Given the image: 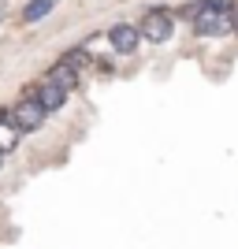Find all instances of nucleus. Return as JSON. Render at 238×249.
<instances>
[{"label": "nucleus", "mask_w": 238, "mask_h": 249, "mask_svg": "<svg viewBox=\"0 0 238 249\" xmlns=\"http://www.w3.org/2000/svg\"><path fill=\"white\" fill-rule=\"evenodd\" d=\"M45 108L37 97H22V101H15L8 108V126L15 130V134H30V130H37V126L45 123Z\"/></svg>", "instance_id": "f257e3e1"}, {"label": "nucleus", "mask_w": 238, "mask_h": 249, "mask_svg": "<svg viewBox=\"0 0 238 249\" xmlns=\"http://www.w3.org/2000/svg\"><path fill=\"white\" fill-rule=\"evenodd\" d=\"M138 30H142V37L145 41H153V45H164L167 37H171V30H175V19H171V11H149V15H145L142 19V26H138Z\"/></svg>", "instance_id": "f03ea898"}, {"label": "nucleus", "mask_w": 238, "mask_h": 249, "mask_svg": "<svg viewBox=\"0 0 238 249\" xmlns=\"http://www.w3.org/2000/svg\"><path fill=\"white\" fill-rule=\"evenodd\" d=\"M138 41H142V30H138L134 22H115L112 30H108V45H112L115 52H134L138 49Z\"/></svg>", "instance_id": "7ed1b4c3"}, {"label": "nucleus", "mask_w": 238, "mask_h": 249, "mask_svg": "<svg viewBox=\"0 0 238 249\" xmlns=\"http://www.w3.org/2000/svg\"><path fill=\"white\" fill-rule=\"evenodd\" d=\"M34 97L41 101V108H45V112H60V108H63V101H67V89H63L60 82H52L49 74H45L41 82H37V89H34Z\"/></svg>", "instance_id": "20e7f679"}, {"label": "nucleus", "mask_w": 238, "mask_h": 249, "mask_svg": "<svg viewBox=\"0 0 238 249\" xmlns=\"http://www.w3.org/2000/svg\"><path fill=\"white\" fill-rule=\"evenodd\" d=\"M49 78H52V82H60L63 89H74V82H78V67H71L67 60H60V63L49 71Z\"/></svg>", "instance_id": "39448f33"}, {"label": "nucleus", "mask_w": 238, "mask_h": 249, "mask_svg": "<svg viewBox=\"0 0 238 249\" xmlns=\"http://www.w3.org/2000/svg\"><path fill=\"white\" fill-rule=\"evenodd\" d=\"M49 11H52V0H34V4H26L22 19H26V22H37V19H45Z\"/></svg>", "instance_id": "423d86ee"}, {"label": "nucleus", "mask_w": 238, "mask_h": 249, "mask_svg": "<svg viewBox=\"0 0 238 249\" xmlns=\"http://www.w3.org/2000/svg\"><path fill=\"white\" fill-rule=\"evenodd\" d=\"M63 60L71 63V67H82V63L90 60V56H86V49H74V52H67V56H63Z\"/></svg>", "instance_id": "0eeeda50"}, {"label": "nucleus", "mask_w": 238, "mask_h": 249, "mask_svg": "<svg viewBox=\"0 0 238 249\" xmlns=\"http://www.w3.org/2000/svg\"><path fill=\"white\" fill-rule=\"evenodd\" d=\"M4 15H8V8H4V4H0V19H4Z\"/></svg>", "instance_id": "6e6552de"}, {"label": "nucleus", "mask_w": 238, "mask_h": 249, "mask_svg": "<svg viewBox=\"0 0 238 249\" xmlns=\"http://www.w3.org/2000/svg\"><path fill=\"white\" fill-rule=\"evenodd\" d=\"M235 34H238V11H235Z\"/></svg>", "instance_id": "1a4fd4ad"}]
</instances>
